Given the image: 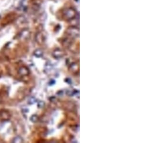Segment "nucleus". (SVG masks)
<instances>
[{"label":"nucleus","mask_w":144,"mask_h":143,"mask_svg":"<svg viewBox=\"0 0 144 143\" xmlns=\"http://www.w3.org/2000/svg\"><path fill=\"white\" fill-rule=\"evenodd\" d=\"M20 70H21L22 71H23V72H22V71H21V72H20V73L21 74H22V75H25L27 74L28 71H27V69H25V68H21Z\"/></svg>","instance_id":"1"}]
</instances>
